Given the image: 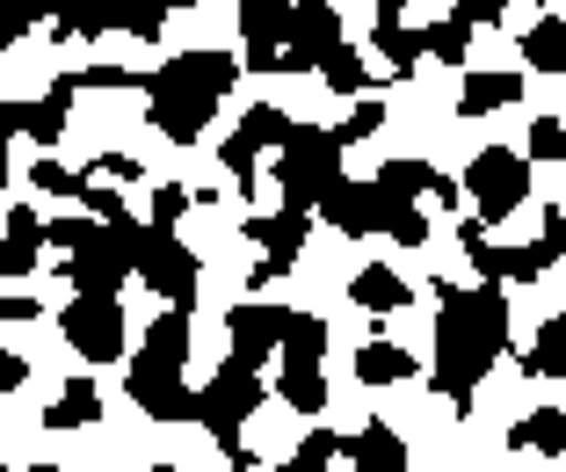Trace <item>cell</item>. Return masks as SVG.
<instances>
[{
  "mask_svg": "<svg viewBox=\"0 0 566 472\" xmlns=\"http://www.w3.org/2000/svg\"><path fill=\"white\" fill-rule=\"evenodd\" d=\"M480 197L494 203V211H509V203L523 197V168H516V160H501V153H486V160H480Z\"/></svg>",
  "mask_w": 566,
  "mask_h": 472,
  "instance_id": "3957f363",
  "label": "cell"
},
{
  "mask_svg": "<svg viewBox=\"0 0 566 472\" xmlns=\"http://www.w3.org/2000/svg\"><path fill=\"white\" fill-rule=\"evenodd\" d=\"M356 451H364L370 465H400V437H385V429H370V437L356 443Z\"/></svg>",
  "mask_w": 566,
  "mask_h": 472,
  "instance_id": "52a82bcc",
  "label": "cell"
},
{
  "mask_svg": "<svg viewBox=\"0 0 566 472\" xmlns=\"http://www.w3.org/2000/svg\"><path fill=\"white\" fill-rule=\"evenodd\" d=\"M95 392H87V386H73L66 392V400H59V407H51V429H73V422H87V415H95Z\"/></svg>",
  "mask_w": 566,
  "mask_h": 472,
  "instance_id": "277c9868",
  "label": "cell"
},
{
  "mask_svg": "<svg viewBox=\"0 0 566 472\" xmlns=\"http://www.w3.org/2000/svg\"><path fill=\"white\" fill-rule=\"evenodd\" d=\"M15 378H22V364H15V356H0V386H15Z\"/></svg>",
  "mask_w": 566,
  "mask_h": 472,
  "instance_id": "ba28073f",
  "label": "cell"
},
{
  "mask_svg": "<svg viewBox=\"0 0 566 472\" xmlns=\"http://www.w3.org/2000/svg\"><path fill=\"white\" fill-rule=\"evenodd\" d=\"M356 298H364V305H400L407 291H400V276H385V270H370L364 284H356Z\"/></svg>",
  "mask_w": 566,
  "mask_h": 472,
  "instance_id": "5b68a950",
  "label": "cell"
},
{
  "mask_svg": "<svg viewBox=\"0 0 566 472\" xmlns=\"http://www.w3.org/2000/svg\"><path fill=\"white\" fill-rule=\"evenodd\" d=\"M364 378H407V356L400 349H364Z\"/></svg>",
  "mask_w": 566,
  "mask_h": 472,
  "instance_id": "8992f818",
  "label": "cell"
},
{
  "mask_svg": "<svg viewBox=\"0 0 566 472\" xmlns=\"http://www.w3.org/2000/svg\"><path fill=\"white\" fill-rule=\"evenodd\" d=\"M248 407H254V378H248V364H233V371L203 392V422H211L218 437H233V422L248 415Z\"/></svg>",
  "mask_w": 566,
  "mask_h": 472,
  "instance_id": "7a4b0ae2",
  "label": "cell"
},
{
  "mask_svg": "<svg viewBox=\"0 0 566 472\" xmlns=\"http://www.w3.org/2000/svg\"><path fill=\"white\" fill-rule=\"evenodd\" d=\"M66 327H73V349L95 356V364H102V356H117V342H124V321H117V298H109V291H87V298L73 305Z\"/></svg>",
  "mask_w": 566,
  "mask_h": 472,
  "instance_id": "6da1fadb",
  "label": "cell"
}]
</instances>
